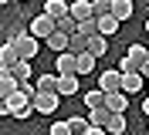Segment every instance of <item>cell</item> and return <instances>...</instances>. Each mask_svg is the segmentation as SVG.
<instances>
[{
    "label": "cell",
    "instance_id": "1",
    "mask_svg": "<svg viewBox=\"0 0 149 135\" xmlns=\"http://www.w3.org/2000/svg\"><path fill=\"white\" fill-rule=\"evenodd\" d=\"M0 111H3V115H10V118H20V122H24V118H31V111H37V108H34V101H31L27 95L17 88L7 101H3V108H0Z\"/></svg>",
    "mask_w": 149,
    "mask_h": 135
},
{
    "label": "cell",
    "instance_id": "2",
    "mask_svg": "<svg viewBox=\"0 0 149 135\" xmlns=\"http://www.w3.org/2000/svg\"><path fill=\"white\" fill-rule=\"evenodd\" d=\"M146 61H149V47L129 44V47H125V54H122L119 71H142V64H146Z\"/></svg>",
    "mask_w": 149,
    "mask_h": 135
},
{
    "label": "cell",
    "instance_id": "3",
    "mask_svg": "<svg viewBox=\"0 0 149 135\" xmlns=\"http://www.w3.org/2000/svg\"><path fill=\"white\" fill-rule=\"evenodd\" d=\"M37 41H41V37H34L27 27H20V30H17L14 44H17V51H20V57H24V61H34V57H37Z\"/></svg>",
    "mask_w": 149,
    "mask_h": 135
},
{
    "label": "cell",
    "instance_id": "4",
    "mask_svg": "<svg viewBox=\"0 0 149 135\" xmlns=\"http://www.w3.org/2000/svg\"><path fill=\"white\" fill-rule=\"evenodd\" d=\"M27 30H31L34 37H44V41H47V37L58 30V20H54V17H47V14H41V17H34V20L27 24Z\"/></svg>",
    "mask_w": 149,
    "mask_h": 135
},
{
    "label": "cell",
    "instance_id": "5",
    "mask_svg": "<svg viewBox=\"0 0 149 135\" xmlns=\"http://www.w3.org/2000/svg\"><path fill=\"white\" fill-rule=\"evenodd\" d=\"M58 98H61L58 91H37L34 95V108L41 111V115H54L58 111Z\"/></svg>",
    "mask_w": 149,
    "mask_h": 135
},
{
    "label": "cell",
    "instance_id": "6",
    "mask_svg": "<svg viewBox=\"0 0 149 135\" xmlns=\"http://www.w3.org/2000/svg\"><path fill=\"white\" fill-rule=\"evenodd\" d=\"M142 88H146V74L142 71H122V91L125 95H136Z\"/></svg>",
    "mask_w": 149,
    "mask_h": 135
},
{
    "label": "cell",
    "instance_id": "7",
    "mask_svg": "<svg viewBox=\"0 0 149 135\" xmlns=\"http://www.w3.org/2000/svg\"><path fill=\"white\" fill-rule=\"evenodd\" d=\"M54 71L58 74H78V54L74 51H61L54 61Z\"/></svg>",
    "mask_w": 149,
    "mask_h": 135
},
{
    "label": "cell",
    "instance_id": "8",
    "mask_svg": "<svg viewBox=\"0 0 149 135\" xmlns=\"http://www.w3.org/2000/svg\"><path fill=\"white\" fill-rule=\"evenodd\" d=\"M71 17L81 24V20H92L95 17V0H74L71 3Z\"/></svg>",
    "mask_w": 149,
    "mask_h": 135
},
{
    "label": "cell",
    "instance_id": "9",
    "mask_svg": "<svg viewBox=\"0 0 149 135\" xmlns=\"http://www.w3.org/2000/svg\"><path fill=\"white\" fill-rule=\"evenodd\" d=\"M98 88H102L105 95H112V91H122V71H102Z\"/></svg>",
    "mask_w": 149,
    "mask_h": 135
},
{
    "label": "cell",
    "instance_id": "10",
    "mask_svg": "<svg viewBox=\"0 0 149 135\" xmlns=\"http://www.w3.org/2000/svg\"><path fill=\"white\" fill-rule=\"evenodd\" d=\"M105 108L125 115V108H129V95H125V91H112V95H105Z\"/></svg>",
    "mask_w": 149,
    "mask_h": 135
},
{
    "label": "cell",
    "instance_id": "11",
    "mask_svg": "<svg viewBox=\"0 0 149 135\" xmlns=\"http://www.w3.org/2000/svg\"><path fill=\"white\" fill-rule=\"evenodd\" d=\"M20 61V51H17V44H14V41H7V44L0 47V68H14V64Z\"/></svg>",
    "mask_w": 149,
    "mask_h": 135
},
{
    "label": "cell",
    "instance_id": "12",
    "mask_svg": "<svg viewBox=\"0 0 149 135\" xmlns=\"http://www.w3.org/2000/svg\"><path fill=\"white\" fill-rule=\"evenodd\" d=\"M44 14L54 17V20H61V17L71 14V3H68V0H47V3H44Z\"/></svg>",
    "mask_w": 149,
    "mask_h": 135
},
{
    "label": "cell",
    "instance_id": "13",
    "mask_svg": "<svg viewBox=\"0 0 149 135\" xmlns=\"http://www.w3.org/2000/svg\"><path fill=\"white\" fill-rule=\"evenodd\" d=\"M20 88V81L14 78V71H7V68H3V74H0V98L7 101L10 95H14V91Z\"/></svg>",
    "mask_w": 149,
    "mask_h": 135
},
{
    "label": "cell",
    "instance_id": "14",
    "mask_svg": "<svg viewBox=\"0 0 149 135\" xmlns=\"http://www.w3.org/2000/svg\"><path fill=\"white\" fill-rule=\"evenodd\" d=\"M58 81H61L58 71H54V74L44 71V74H37V78H34V84H37V91H58Z\"/></svg>",
    "mask_w": 149,
    "mask_h": 135
},
{
    "label": "cell",
    "instance_id": "15",
    "mask_svg": "<svg viewBox=\"0 0 149 135\" xmlns=\"http://www.w3.org/2000/svg\"><path fill=\"white\" fill-rule=\"evenodd\" d=\"M81 74H61V81H58V95H74L78 91V84H81Z\"/></svg>",
    "mask_w": 149,
    "mask_h": 135
},
{
    "label": "cell",
    "instance_id": "16",
    "mask_svg": "<svg viewBox=\"0 0 149 135\" xmlns=\"http://www.w3.org/2000/svg\"><path fill=\"white\" fill-rule=\"evenodd\" d=\"M105 132H109V135H125V132H129V125H125V115L112 111V118H109V125H105Z\"/></svg>",
    "mask_w": 149,
    "mask_h": 135
},
{
    "label": "cell",
    "instance_id": "17",
    "mask_svg": "<svg viewBox=\"0 0 149 135\" xmlns=\"http://www.w3.org/2000/svg\"><path fill=\"white\" fill-rule=\"evenodd\" d=\"M112 17H119L122 24L132 17V0H112Z\"/></svg>",
    "mask_w": 149,
    "mask_h": 135
},
{
    "label": "cell",
    "instance_id": "18",
    "mask_svg": "<svg viewBox=\"0 0 149 135\" xmlns=\"http://www.w3.org/2000/svg\"><path fill=\"white\" fill-rule=\"evenodd\" d=\"M109 118H112V111L105 105H98V108H88V122H92V125H109Z\"/></svg>",
    "mask_w": 149,
    "mask_h": 135
},
{
    "label": "cell",
    "instance_id": "19",
    "mask_svg": "<svg viewBox=\"0 0 149 135\" xmlns=\"http://www.w3.org/2000/svg\"><path fill=\"white\" fill-rule=\"evenodd\" d=\"M68 41H71V34H65V30H54V34L47 37V47H51V51H68Z\"/></svg>",
    "mask_w": 149,
    "mask_h": 135
},
{
    "label": "cell",
    "instance_id": "20",
    "mask_svg": "<svg viewBox=\"0 0 149 135\" xmlns=\"http://www.w3.org/2000/svg\"><path fill=\"white\" fill-rule=\"evenodd\" d=\"M88 51H92L95 57H98V54H105V51H109V37H105V34H95V37H88Z\"/></svg>",
    "mask_w": 149,
    "mask_h": 135
},
{
    "label": "cell",
    "instance_id": "21",
    "mask_svg": "<svg viewBox=\"0 0 149 135\" xmlns=\"http://www.w3.org/2000/svg\"><path fill=\"white\" fill-rule=\"evenodd\" d=\"M10 71H14V78H17V81H31V78H34V71H31V61H24V57H20V61L14 64Z\"/></svg>",
    "mask_w": 149,
    "mask_h": 135
},
{
    "label": "cell",
    "instance_id": "22",
    "mask_svg": "<svg viewBox=\"0 0 149 135\" xmlns=\"http://www.w3.org/2000/svg\"><path fill=\"white\" fill-rule=\"evenodd\" d=\"M95 20H98V17H95ZM119 24H122V20H119V17H112V14H109V17H102V20H98V30H102L105 37H112L115 30H119Z\"/></svg>",
    "mask_w": 149,
    "mask_h": 135
},
{
    "label": "cell",
    "instance_id": "23",
    "mask_svg": "<svg viewBox=\"0 0 149 135\" xmlns=\"http://www.w3.org/2000/svg\"><path fill=\"white\" fill-rule=\"evenodd\" d=\"M68 125H71L74 135H85L88 128H92V122H88V118H81V115H71V118H68Z\"/></svg>",
    "mask_w": 149,
    "mask_h": 135
},
{
    "label": "cell",
    "instance_id": "24",
    "mask_svg": "<svg viewBox=\"0 0 149 135\" xmlns=\"http://www.w3.org/2000/svg\"><path fill=\"white\" fill-rule=\"evenodd\" d=\"M68 51L85 54V51H88V37H85V34H71V41H68Z\"/></svg>",
    "mask_w": 149,
    "mask_h": 135
},
{
    "label": "cell",
    "instance_id": "25",
    "mask_svg": "<svg viewBox=\"0 0 149 135\" xmlns=\"http://www.w3.org/2000/svg\"><path fill=\"white\" fill-rule=\"evenodd\" d=\"M92 68H95V54H92V51L78 54V74H88Z\"/></svg>",
    "mask_w": 149,
    "mask_h": 135
},
{
    "label": "cell",
    "instance_id": "26",
    "mask_svg": "<svg viewBox=\"0 0 149 135\" xmlns=\"http://www.w3.org/2000/svg\"><path fill=\"white\" fill-rule=\"evenodd\" d=\"M78 34H85V37H95V34H102V30H98V20H81V24H78Z\"/></svg>",
    "mask_w": 149,
    "mask_h": 135
},
{
    "label": "cell",
    "instance_id": "27",
    "mask_svg": "<svg viewBox=\"0 0 149 135\" xmlns=\"http://www.w3.org/2000/svg\"><path fill=\"white\" fill-rule=\"evenodd\" d=\"M85 105H88V108H98V105H105V91H102V88L88 91V95H85Z\"/></svg>",
    "mask_w": 149,
    "mask_h": 135
},
{
    "label": "cell",
    "instance_id": "28",
    "mask_svg": "<svg viewBox=\"0 0 149 135\" xmlns=\"http://www.w3.org/2000/svg\"><path fill=\"white\" fill-rule=\"evenodd\" d=\"M58 30H65V34H78V20L68 14V17H61V20H58Z\"/></svg>",
    "mask_w": 149,
    "mask_h": 135
},
{
    "label": "cell",
    "instance_id": "29",
    "mask_svg": "<svg viewBox=\"0 0 149 135\" xmlns=\"http://www.w3.org/2000/svg\"><path fill=\"white\" fill-rule=\"evenodd\" d=\"M112 14V0H95V17L102 20V17H109Z\"/></svg>",
    "mask_w": 149,
    "mask_h": 135
},
{
    "label": "cell",
    "instance_id": "30",
    "mask_svg": "<svg viewBox=\"0 0 149 135\" xmlns=\"http://www.w3.org/2000/svg\"><path fill=\"white\" fill-rule=\"evenodd\" d=\"M47 135H74V132H71V125H68V122H54Z\"/></svg>",
    "mask_w": 149,
    "mask_h": 135
},
{
    "label": "cell",
    "instance_id": "31",
    "mask_svg": "<svg viewBox=\"0 0 149 135\" xmlns=\"http://www.w3.org/2000/svg\"><path fill=\"white\" fill-rule=\"evenodd\" d=\"M85 135H109V132H105L102 125H92V128H88V132H85Z\"/></svg>",
    "mask_w": 149,
    "mask_h": 135
},
{
    "label": "cell",
    "instance_id": "32",
    "mask_svg": "<svg viewBox=\"0 0 149 135\" xmlns=\"http://www.w3.org/2000/svg\"><path fill=\"white\" fill-rule=\"evenodd\" d=\"M142 111H146V115H149V98H146V101H142Z\"/></svg>",
    "mask_w": 149,
    "mask_h": 135
},
{
    "label": "cell",
    "instance_id": "33",
    "mask_svg": "<svg viewBox=\"0 0 149 135\" xmlns=\"http://www.w3.org/2000/svg\"><path fill=\"white\" fill-rule=\"evenodd\" d=\"M146 30H149V20H146Z\"/></svg>",
    "mask_w": 149,
    "mask_h": 135
},
{
    "label": "cell",
    "instance_id": "34",
    "mask_svg": "<svg viewBox=\"0 0 149 135\" xmlns=\"http://www.w3.org/2000/svg\"><path fill=\"white\" fill-rule=\"evenodd\" d=\"M146 88H149V81H146Z\"/></svg>",
    "mask_w": 149,
    "mask_h": 135
},
{
    "label": "cell",
    "instance_id": "35",
    "mask_svg": "<svg viewBox=\"0 0 149 135\" xmlns=\"http://www.w3.org/2000/svg\"><path fill=\"white\" fill-rule=\"evenodd\" d=\"M20 3H24V0H20Z\"/></svg>",
    "mask_w": 149,
    "mask_h": 135
}]
</instances>
